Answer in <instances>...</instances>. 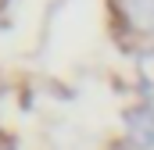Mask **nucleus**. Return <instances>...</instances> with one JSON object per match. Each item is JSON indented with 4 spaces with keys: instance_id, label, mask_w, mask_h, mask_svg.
<instances>
[{
    "instance_id": "1",
    "label": "nucleus",
    "mask_w": 154,
    "mask_h": 150,
    "mask_svg": "<svg viewBox=\"0 0 154 150\" xmlns=\"http://www.w3.org/2000/svg\"><path fill=\"white\" fill-rule=\"evenodd\" d=\"M125 136L136 150L154 147V107L151 104H136L125 111Z\"/></svg>"
},
{
    "instance_id": "2",
    "label": "nucleus",
    "mask_w": 154,
    "mask_h": 150,
    "mask_svg": "<svg viewBox=\"0 0 154 150\" xmlns=\"http://www.w3.org/2000/svg\"><path fill=\"white\" fill-rule=\"evenodd\" d=\"M118 11L136 36H154V0H118Z\"/></svg>"
},
{
    "instance_id": "3",
    "label": "nucleus",
    "mask_w": 154,
    "mask_h": 150,
    "mask_svg": "<svg viewBox=\"0 0 154 150\" xmlns=\"http://www.w3.org/2000/svg\"><path fill=\"white\" fill-rule=\"evenodd\" d=\"M136 68H140L143 86L154 93V46H147V50H140V54H136Z\"/></svg>"
}]
</instances>
